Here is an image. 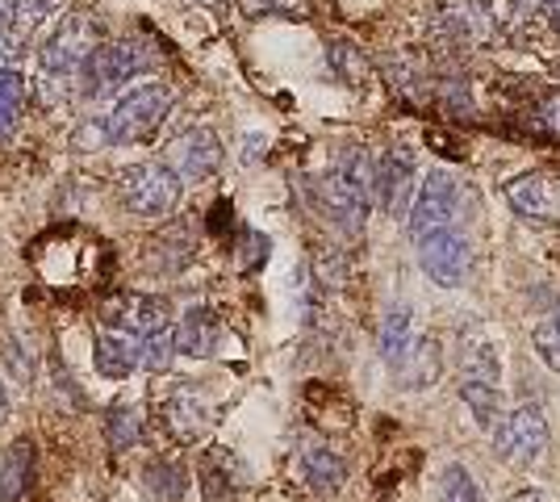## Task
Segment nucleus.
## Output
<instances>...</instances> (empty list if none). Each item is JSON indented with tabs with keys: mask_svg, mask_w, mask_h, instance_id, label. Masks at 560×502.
Instances as JSON below:
<instances>
[{
	"mask_svg": "<svg viewBox=\"0 0 560 502\" xmlns=\"http://www.w3.org/2000/svg\"><path fill=\"white\" fill-rule=\"evenodd\" d=\"M544 126H552V130H560V93H552V101L544 105Z\"/></svg>",
	"mask_w": 560,
	"mask_h": 502,
	"instance_id": "29",
	"label": "nucleus"
},
{
	"mask_svg": "<svg viewBox=\"0 0 560 502\" xmlns=\"http://www.w3.org/2000/svg\"><path fill=\"white\" fill-rule=\"evenodd\" d=\"M164 164L180 176V185L185 180H206L218 172L222 164V139L213 135L210 126H192L185 135H176L164 151Z\"/></svg>",
	"mask_w": 560,
	"mask_h": 502,
	"instance_id": "7",
	"label": "nucleus"
},
{
	"mask_svg": "<svg viewBox=\"0 0 560 502\" xmlns=\"http://www.w3.org/2000/svg\"><path fill=\"white\" fill-rule=\"evenodd\" d=\"M440 502H481V490L465 465H447L440 478Z\"/></svg>",
	"mask_w": 560,
	"mask_h": 502,
	"instance_id": "23",
	"label": "nucleus"
},
{
	"mask_svg": "<svg viewBox=\"0 0 560 502\" xmlns=\"http://www.w3.org/2000/svg\"><path fill=\"white\" fill-rule=\"evenodd\" d=\"M13 9L18 0H0V30H13Z\"/></svg>",
	"mask_w": 560,
	"mask_h": 502,
	"instance_id": "30",
	"label": "nucleus"
},
{
	"mask_svg": "<svg viewBox=\"0 0 560 502\" xmlns=\"http://www.w3.org/2000/svg\"><path fill=\"white\" fill-rule=\"evenodd\" d=\"M518 13H527V17H536V13H548L552 9V0H511Z\"/></svg>",
	"mask_w": 560,
	"mask_h": 502,
	"instance_id": "28",
	"label": "nucleus"
},
{
	"mask_svg": "<svg viewBox=\"0 0 560 502\" xmlns=\"http://www.w3.org/2000/svg\"><path fill=\"white\" fill-rule=\"evenodd\" d=\"M139 364L147 373H167L172 369V360H176V335H172V327H155V331L139 335Z\"/></svg>",
	"mask_w": 560,
	"mask_h": 502,
	"instance_id": "18",
	"label": "nucleus"
},
{
	"mask_svg": "<svg viewBox=\"0 0 560 502\" xmlns=\"http://www.w3.org/2000/svg\"><path fill=\"white\" fill-rule=\"evenodd\" d=\"M460 398L468 402V410L477 415L481 428H493L498 423V407H502V389L486 382H460Z\"/></svg>",
	"mask_w": 560,
	"mask_h": 502,
	"instance_id": "20",
	"label": "nucleus"
},
{
	"mask_svg": "<svg viewBox=\"0 0 560 502\" xmlns=\"http://www.w3.org/2000/svg\"><path fill=\"white\" fill-rule=\"evenodd\" d=\"M410 180H415V155L406 147H394L381 160H373V197L389 214H401L410 197Z\"/></svg>",
	"mask_w": 560,
	"mask_h": 502,
	"instance_id": "9",
	"label": "nucleus"
},
{
	"mask_svg": "<svg viewBox=\"0 0 560 502\" xmlns=\"http://www.w3.org/2000/svg\"><path fill=\"white\" fill-rule=\"evenodd\" d=\"M289 9H302V0H243V13H247V17H264V13H289Z\"/></svg>",
	"mask_w": 560,
	"mask_h": 502,
	"instance_id": "25",
	"label": "nucleus"
},
{
	"mask_svg": "<svg viewBox=\"0 0 560 502\" xmlns=\"http://www.w3.org/2000/svg\"><path fill=\"white\" fill-rule=\"evenodd\" d=\"M68 0H18V9H13V34L22 38V34H34L43 22H50L59 9H63Z\"/></svg>",
	"mask_w": 560,
	"mask_h": 502,
	"instance_id": "21",
	"label": "nucleus"
},
{
	"mask_svg": "<svg viewBox=\"0 0 560 502\" xmlns=\"http://www.w3.org/2000/svg\"><path fill=\"white\" fill-rule=\"evenodd\" d=\"M406 352H410V314L401 311V306H394V311L381 318V360L397 369L406 360Z\"/></svg>",
	"mask_w": 560,
	"mask_h": 502,
	"instance_id": "17",
	"label": "nucleus"
},
{
	"mask_svg": "<svg viewBox=\"0 0 560 502\" xmlns=\"http://www.w3.org/2000/svg\"><path fill=\"white\" fill-rule=\"evenodd\" d=\"M468 260H472V256H468V243H465L460 231H452V226H435V231L419 235V264L435 285H444V289L465 285Z\"/></svg>",
	"mask_w": 560,
	"mask_h": 502,
	"instance_id": "6",
	"label": "nucleus"
},
{
	"mask_svg": "<svg viewBox=\"0 0 560 502\" xmlns=\"http://www.w3.org/2000/svg\"><path fill=\"white\" fill-rule=\"evenodd\" d=\"M13 47H18V34H13V30H0V72L9 68V59H13Z\"/></svg>",
	"mask_w": 560,
	"mask_h": 502,
	"instance_id": "27",
	"label": "nucleus"
},
{
	"mask_svg": "<svg viewBox=\"0 0 560 502\" xmlns=\"http://www.w3.org/2000/svg\"><path fill=\"white\" fill-rule=\"evenodd\" d=\"M34 478V448L18 440L9 456L0 460V502H18L25 494V486Z\"/></svg>",
	"mask_w": 560,
	"mask_h": 502,
	"instance_id": "14",
	"label": "nucleus"
},
{
	"mask_svg": "<svg viewBox=\"0 0 560 502\" xmlns=\"http://www.w3.org/2000/svg\"><path fill=\"white\" fill-rule=\"evenodd\" d=\"M302 474H305V481H310L314 490L330 494V490L343 481V465H339V456L330 453V448L314 444V448H305V453H302Z\"/></svg>",
	"mask_w": 560,
	"mask_h": 502,
	"instance_id": "16",
	"label": "nucleus"
},
{
	"mask_svg": "<svg viewBox=\"0 0 560 502\" xmlns=\"http://www.w3.org/2000/svg\"><path fill=\"white\" fill-rule=\"evenodd\" d=\"M167 109H172V89L160 84V80H147V84L130 89V93L114 105V114L105 118V139L121 147L147 143V139L164 126Z\"/></svg>",
	"mask_w": 560,
	"mask_h": 502,
	"instance_id": "1",
	"label": "nucleus"
},
{
	"mask_svg": "<svg viewBox=\"0 0 560 502\" xmlns=\"http://www.w3.org/2000/svg\"><path fill=\"white\" fill-rule=\"evenodd\" d=\"M22 105H25V75L4 68L0 72V143L13 139V130L22 121Z\"/></svg>",
	"mask_w": 560,
	"mask_h": 502,
	"instance_id": "15",
	"label": "nucleus"
},
{
	"mask_svg": "<svg viewBox=\"0 0 560 502\" xmlns=\"http://www.w3.org/2000/svg\"><path fill=\"white\" fill-rule=\"evenodd\" d=\"M172 335H176V352L206 360V357H213V348H218V339H222V323H218V314L206 311V306H192Z\"/></svg>",
	"mask_w": 560,
	"mask_h": 502,
	"instance_id": "12",
	"label": "nucleus"
},
{
	"mask_svg": "<svg viewBox=\"0 0 560 502\" xmlns=\"http://www.w3.org/2000/svg\"><path fill=\"white\" fill-rule=\"evenodd\" d=\"M548 448V419L536 402H523L493 423V453L506 465H532Z\"/></svg>",
	"mask_w": 560,
	"mask_h": 502,
	"instance_id": "5",
	"label": "nucleus"
},
{
	"mask_svg": "<svg viewBox=\"0 0 560 502\" xmlns=\"http://www.w3.org/2000/svg\"><path fill=\"white\" fill-rule=\"evenodd\" d=\"M548 17H552V30L560 34V0H552V9H548Z\"/></svg>",
	"mask_w": 560,
	"mask_h": 502,
	"instance_id": "31",
	"label": "nucleus"
},
{
	"mask_svg": "<svg viewBox=\"0 0 560 502\" xmlns=\"http://www.w3.org/2000/svg\"><path fill=\"white\" fill-rule=\"evenodd\" d=\"M0 348H4V360H9V364H13V373H18V377H30V364H25L22 360V348H18V339H13V335H4V339H0Z\"/></svg>",
	"mask_w": 560,
	"mask_h": 502,
	"instance_id": "26",
	"label": "nucleus"
},
{
	"mask_svg": "<svg viewBox=\"0 0 560 502\" xmlns=\"http://www.w3.org/2000/svg\"><path fill=\"white\" fill-rule=\"evenodd\" d=\"M139 331H130L121 323H109L105 331L96 335V373L109 377V382H121V377H130L139 369Z\"/></svg>",
	"mask_w": 560,
	"mask_h": 502,
	"instance_id": "10",
	"label": "nucleus"
},
{
	"mask_svg": "<svg viewBox=\"0 0 560 502\" xmlns=\"http://www.w3.org/2000/svg\"><path fill=\"white\" fill-rule=\"evenodd\" d=\"M155 63V55H147L142 43L135 38H117V43H101V47L84 59V93L89 96H114L117 89H126L135 75H142Z\"/></svg>",
	"mask_w": 560,
	"mask_h": 502,
	"instance_id": "3",
	"label": "nucleus"
},
{
	"mask_svg": "<svg viewBox=\"0 0 560 502\" xmlns=\"http://www.w3.org/2000/svg\"><path fill=\"white\" fill-rule=\"evenodd\" d=\"M456 214V180L447 172H431L410 206V235H427L435 226H447Z\"/></svg>",
	"mask_w": 560,
	"mask_h": 502,
	"instance_id": "8",
	"label": "nucleus"
},
{
	"mask_svg": "<svg viewBox=\"0 0 560 502\" xmlns=\"http://www.w3.org/2000/svg\"><path fill=\"white\" fill-rule=\"evenodd\" d=\"M532 339H536L539 360H544L552 373H560V306L552 314H544V318H539Z\"/></svg>",
	"mask_w": 560,
	"mask_h": 502,
	"instance_id": "22",
	"label": "nucleus"
},
{
	"mask_svg": "<svg viewBox=\"0 0 560 502\" xmlns=\"http://www.w3.org/2000/svg\"><path fill=\"white\" fill-rule=\"evenodd\" d=\"M147 481H151L155 499H164V502H176L185 494V469H180V465H151Z\"/></svg>",
	"mask_w": 560,
	"mask_h": 502,
	"instance_id": "24",
	"label": "nucleus"
},
{
	"mask_svg": "<svg viewBox=\"0 0 560 502\" xmlns=\"http://www.w3.org/2000/svg\"><path fill=\"white\" fill-rule=\"evenodd\" d=\"M117 197L135 218H167L180 206V176L164 160H147L117 176Z\"/></svg>",
	"mask_w": 560,
	"mask_h": 502,
	"instance_id": "2",
	"label": "nucleus"
},
{
	"mask_svg": "<svg viewBox=\"0 0 560 502\" xmlns=\"http://www.w3.org/2000/svg\"><path fill=\"white\" fill-rule=\"evenodd\" d=\"M101 43H105L101 38V25L89 13H68V17H59V25L50 30V38L38 50V63L55 80H71Z\"/></svg>",
	"mask_w": 560,
	"mask_h": 502,
	"instance_id": "4",
	"label": "nucleus"
},
{
	"mask_svg": "<svg viewBox=\"0 0 560 502\" xmlns=\"http://www.w3.org/2000/svg\"><path fill=\"white\" fill-rule=\"evenodd\" d=\"M9 419V394H4V385H0V423Z\"/></svg>",
	"mask_w": 560,
	"mask_h": 502,
	"instance_id": "32",
	"label": "nucleus"
},
{
	"mask_svg": "<svg viewBox=\"0 0 560 502\" xmlns=\"http://www.w3.org/2000/svg\"><path fill=\"white\" fill-rule=\"evenodd\" d=\"M164 423L176 440H197L201 431L210 428V407L192 389H176L164 402Z\"/></svg>",
	"mask_w": 560,
	"mask_h": 502,
	"instance_id": "13",
	"label": "nucleus"
},
{
	"mask_svg": "<svg viewBox=\"0 0 560 502\" xmlns=\"http://www.w3.org/2000/svg\"><path fill=\"white\" fill-rule=\"evenodd\" d=\"M105 435H109V444H114L117 453H126V448H135L142 435V419L139 410L130 407V402H117L109 410V419H105Z\"/></svg>",
	"mask_w": 560,
	"mask_h": 502,
	"instance_id": "19",
	"label": "nucleus"
},
{
	"mask_svg": "<svg viewBox=\"0 0 560 502\" xmlns=\"http://www.w3.org/2000/svg\"><path fill=\"white\" fill-rule=\"evenodd\" d=\"M506 201L514 206V214L527 218V222H552L557 218V197H552L548 180L539 172L514 176L511 185H506Z\"/></svg>",
	"mask_w": 560,
	"mask_h": 502,
	"instance_id": "11",
	"label": "nucleus"
}]
</instances>
